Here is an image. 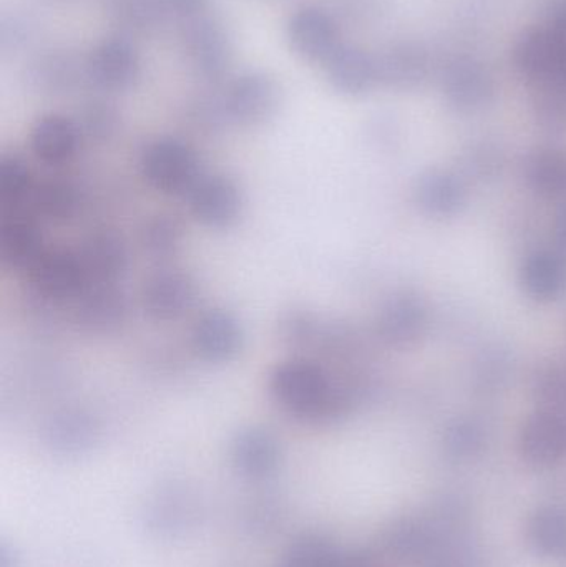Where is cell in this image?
Returning a JSON list of instances; mask_svg holds the SVG:
<instances>
[{
  "label": "cell",
  "mask_w": 566,
  "mask_h": 567,
  "mask_svg": "<svg viewBox=\"0 0 566 567\" xmlns=\"http://www.w3.org/2000/svg\"><path fill=\"white\" fill-rule=\"evenodd\" d=\"M269 392L282 412L305 425H331L352 409L344 383L309 359L279 363L269 377Z\"/></svg>",
  "instance_id": "1"
},
{
  "label": "cell",
  "mask_w": 566,
  "mask_h": 567,
  "mask_svg": "<svg viewBox=\"0 0 566 567\" xmlns=\"http://www.w3.org/2000/svg\"><path fill=\"white\" fill-rule=\"evenodd\" d=\"M471 512L459 496H441L419 515L394 519L382 535L385 553L404 565L425 566L465 542Z\"/></svg>",
  "instance_id": "2"
},
{
  "label": "cell",
  "mask_w": 566,
  "mask_h": 567,
  "mask_svg": "<svg viewBox=\"0 0 566 567\" xmlns=\"http://www.w3.org/2000/svg\"><path fill=\"white\" fill-rule=\"evenodd\" d=\"M226 125L255 128L276 115L281 102L278 82L263 70L239 73L218 95Z\"/></svg>",
  "instance_id": "3"
},
{
  "label": "cell",
  "mask_w": 566,
  "mask_h": 567,
  "mask_svg": "<svg viewBox=\"0 0 566 567\" xmlns=\"http://www.w3.org/2000/svg\"><path fill=\"white\" fill-rule=\"evenodd\" d=\"M143 178L163 195H183L203 175L198 155L188 143L178 138H158L140 156Z\"/></svg>",
  "instance_id": "4"
},
{
  "label": "cell",
  "mask_w": 566,
  "mask_h": 567,
  "mask_svg": "<svg viewBox=\"0 0 566 567\" xmlns=\"http://www.w3.org/2000/svg\"><path fill=\"white\" fill-rule=\"evenodd\" d=\"M186 59L205 82L225 79L233 62V40L228 27L218 17H193L183 35Z\"/></svg>",
  "instance_id": "5"
},
{
  "label": "cell",
  "mask_w": 566,
  "mask_h": 567,
  "mask_svg": "<svg viewBox=\"0 0 566 567\" xmlns=\"http://www.w3.org/2000/svg\"><path fill=\"white\" fill-rule=\"evenodd\" d=\"M25 272L32 292L49 302L76 300L89 287L79 255L72 249L47 248Z\"/></svg>",
  "instance_id": "6"
},
{
  "label": "cell",
  "mask_w": 566,
  "mask_h": 567,
  "mask_svg": "<svg viewBox=\"0 0 566 567\" xmlns=\"http://www.w3.org/2000/svg\"><path fill=\"white\" fill-rule=\"evenodd\" d=\"M185 198L193 218L205 228L223 231L241 218V189L235 179L222 173H203Z\"/></svg>",
  "instance_id": "7"
},
{
  "label": "cell",
  "mask_w": 566,
  "mask_h": 567,
  "mask_svg": "<svg viewBox=\"0 0 566 567\" xmlns=\"http://www.w3.org/2000/svg\"><path fill=\"white\" fill-rule=\"evenodd\" d=\"M142 73L138 50L125 37L102 40L90 53L85 75L102 92H125Z\"/></svg>",
  "instance_id": "8"
},
{
  "label": "cell",
  "mask_w": 566,
  "mask_h": 567,
  "mask_svg": "<svg viewBox=\"0 0 566 567\" xmlns=\"http://www.w3.org/2000/svg\"><path fill=\"white\" fill-rule=\"evenodd\" d=\"M286 39L295 55L309 63H325L339 42V27L331 13L321 7L296 9L286 23Z\"/></svg>",
  "instance_id": "9"
},
{
  "label": "cell",
  "mask_w": 566,
  "mask_h": 567,
  "mask_svg": "<svg viewBox=\"0 0 566 567\" xmlns=\"http://www.w3.org/2000/svg\"><path fill=\"white\" fill-rule=\"evenodd\" d=\"M196 299L195 278L182 269H162L150 276L142 289L143 310L158 322L182 319L193 309Z\"/></svg>",
  "instance_id": "10"
},
{
  "label": "cell",
  "mask_w": 566,
  "mask_h": 567,
  "mask_svg": "<svg viewBox=\"0 0 566 567\" xmlns=\"http://www.w3.org/2000/svg\"><path fill=\"white\" fill-rule=\"evenodd\" d=\"M233 470L253 483L266 482L278 473L282 463V446L278 436L265 426L239 430L229 446Z\"/></svg>",
  "instance_id": "11"
},
{
  "label": "cell",
  "mask_w": 566,
  "mask_h": 567,
  "mask_svg": "<svg viewBox=\"0 0 566 567\" xmlns=\"http://www.w3.org/2000/svg\"><path fill=\"white\" fill-rule=\"evenodd\" d=\"M441 83L445 102L455 112H478L494 99L495 85L491 72L472 56L451 60L442 72Z\"/></svg>",
  "instance_id": "12"
},
{
  "label": "cell",
  "mask_w": 566,
  "mask_h": 567,
  "mask_svg": "<svg viewBox=\"0 0 566 567\" xmlns=\"http://www.w3.org/2000/svg\"><path fill=\"white\" fill-rule=\"evenodd\" d=\"M192 346L196 355L208 363H228L245 346L241 323L228 310L209 309L193 323Z\"/></svg>",
  "instance_id": "13"
},
{
  "label": "cell",
  "mask_w": 566,
  "mask_h": 567,
  "mask_svg": "<svg viewBox=\"0 0 566 567\" xmlns=\"http://www.w3.org/2000/svg\"><path fill=\"white\" fill-rule=\"evenodd\" d=\"M40 219L29 208L0 212V258L25 272L45 252Z\"/></svg>",
  "instance_id": "14"
},
{
  "label": "cell",
  "mask_w": 566,
  "mask_h": 567,
  "mask_svg": "<svg viewBox=\"0 0 566 567\" xmlns=\"http://www.w3.org/2000/svg\"><path fill=\"white\" fill-rule=\"evenodd\" d=\"M522 456L531 465L550 466L566 458V416L538 410L525 420L518 439Z\"/></svg>",
  "instance_id": "15"
},
{
  "label": "cell",
  "mask_w": 566,
  "mask_h": 567,
  "mask_svg": "<svg viewBox=\"0 0 566 567\" xmlns=\"http://www.w3.org/2000/svg\"><path fill=\"white\" fill-rule=\"evenodd\" d=\"M566 52V42L547 27H534L518 37L514 47V63L518 72L534 83L557 76Z\"/></svg>",
  "instance_id": "16"
},
{
  "label": "cell",
  "mask_w": 566,
  "mask_h": 567,
  "mask_svg": "<svg viewBox=\"0 0 566 567\" xmlns=\"http://www.w3.org/2000/svg\"><path fill=\"white\" fill-rule=\"evenodd\" d=\"M378 62L379 83L395 92H411L419 89L431 73V55L422 43L412 40L392 43Z\"/></svg>",
  "instance_id": "17"
},
{
  "label": "cell",
  "mask_w": 566,
  "mask_h": 567,
  "mask_svg": "<svg viewBox=\"0 0 566 567\" xmlns=\"http://www.w3.org/2000/svg\"><path fill=\"white\" fill-rule=\"evenodd\" d=\"M82 132L75 120L59 113L40 116L30 130V150L47 166L69 165L82 145Z\"/></svg>",
  "instance_id": "18"
},
{
  "label": "cell",
  "mask_w": 566,
  "mask_h": 567,
  "mask_svg": "<svg viewBox=\"0 0 566 567\" xmlns=\"http://www.w3.org/2000/svg\"><path fill=\"white\" fill-rule=\"evenodd\" d=\"M322 65L329 85L344 96L368 95L379 83L378 62L359 47L341 43Z\"/></svg>",
  "instance_id": "19"
},
{
  "label": "cell",
  "mask_w": 566,
  "mask_h": 567,
  "mask_svg": "<svg viewBox=\"0 0 566 567\" xmlns=\"http://www.w3.org/2000/svg\"><path fill=\"white\" fill-rule=\"evenodd\" d=\"M99 439V423L83 410H63L53 415L43 429L47 449L62 458H79L92 452Z\"/></svg>",
  "instance_id": "20"
},
{
  "label": "cell",
  "mask_w": 566,
  "mask_h": 567,
  "mask_svg": "<svg viewBox=\"0 0 566 567\" xmlns=\"http://www.w3.org/2000/svg\"><path fill=\"white\" fill-rule=\"evenodd\" d=\"M90 284H116L128 269V249L122 236L95 231L76 249Z\"/></svg>",
  "instance_id": "21"
},
{
  "label": "cell",
  "mask_w": 566,
  "mask_h": 567,
  "mask_svg": "<svg viewBox=\"0 0 566 567\" xmlns=\"http://www.w3.org/2000/svg\"><path fill=\"white\" fill-rule=\"evenodd\" d=\"M75 317L86 332L110 333L126 319V297L115 284H90L75 300Z\"/></svg>",
  "instance_id": "22"
},
{
  "label": "cell",
  "mask_w": 566,
  "mask_h": 567,
  "mask_svg": "<svg viewBox=\"0 0 566 567\" xmlns=\"http://www.w3.org/2000/svg\"><path fill=\"white\" fill-rule=\"evenodd\" d=\"M428 329V310L411 296L389 300L378 317V333L388 346L408 349L415 346Z\"/></svg>",
  "instance_id": "23"
},
{
  "label": "cell",
  "mask_w": 566,
  "mask_h": 567,
  "mask_svg": "<svg viewBox=\"0 0 566 567\" xmlns=\"http://www.w3.org/2000/svg\"><path fill=\"white\" fill-rule=\"evenodd\" d=\"M525 292L538 302H552L566 292V255L538 251L525 259L521 271Z\"/></svg>",
  "instance_id": "24"
},
{
  "label": "cell",
  "mask_w": 566,
  "mask_h": 567,
  "mask_svg": "<svg viewBox=\"0 0 566 567\" xmlns=\"http://www.w3.org/2000/svg\"><path fill=\"white\" fill-rule=\"evenodd\" d=\"M464 185L457 176L445 172H431L419 179L415 186V202L422 212L435 218H449L464 208Z\"/></svg>",
  "instance_id": "25"
},
{
  "label": "cell",
  "mask_w": 566,
  "mask_h": 567,
  "mask_svg": "<svg viewBox=\"0 0 566 567\" xmlns=\"http://www.w3.org/2000/svg\"><path fill=\"white\" fill-rule=\"evenodd\" d=\"M525 538L535 555L562 558L566 555V508L560 505L538 506L525 525Z\"/></svg>",
  "instance_id": "26"
},
{
  "label": "cell",
  "mask_w": 566,
  "mask_h": 567,
  "mask_svg": "<svg viewBox=\"0 0 566 567\" xmlns=\"http://www.w3.org/2000/svg\"><path fill=\"white\" fill-rule=\"evenodd\" d=\"M80 208L79 189L62 178L43 179L37 183L30 198L29 209L43 221L66 223Z\"/></svg>",
  "instance_id": "27"
},
{
  "label": "cell",
  "mask_w": 566,
  "mask_h": 567,
  "mask_svg": "<svg viewBox=\"0 0 566 567\" xmlns=\"http://www.w3.org/2000/svg\"><path fill=\"white\" fill-rule=\"evenodd\" d=\"M344 553L328 536L305 533L282 549L278 567H341Z\"/></svg>",
  "instance_id": "28"
},
{
  "label": "cell",
  "mask_w": 566,
  "mask_h": 567,
  "mask_svg": "<svg viewBox=\"0 0 566 567\" xmlns=\"http://www.w3.org/2000/svg\"><path fill=\"white\" fill-rule=\"evenodd\" d=\"M196 518L195 503L192 496L178 495V493H166L155 496L145 513L146 526L150 532L158 536L178 535L193 525Z\"/></svg>",
  "instance_id": "29"
},
{
  "label": "cell",
  "mask_w": 566,
  "mask_h": 567,
  "mask_svg": "<svg viewBox=\"0 0 566 567\" xmlns=\"http://www.w3.org/2000/svg\"><path fill=\"white\" fill-rule=\"evenodd\" d=\"M528 185L544 198H558L566 193V155L560 150H537L525 166Z\"/></svg>",
  "instance_id": "30"
},
{
  "label": "cell",
  "mask_w": 566,
  "mask_h": 567,
  "mask_svg": "<svg viewBox=\"0 0 566 567\" xmlns=\"http://www.w3.org/2000/svg\"><path fill=\"white\" fill-rule=\"evenodd\" d=\"M35 186L29 165L20 156L0 158V212L29 208Z\"/></svg>",
  "instance_id": "31"
},
{
  "label": "cell",
  "mask_w": 566,
  "mask_h": 567,
  "mask_svg": "<svg viewBox=\"0 0 566 567\" xmlns=\"http://www.w3.org/2000/svg\"><path fill=\"white\" fill-rule=\"evenodd\" d=\"M76 62L65 53H47L39 56L29 70L30 80L43 92L59 93L69 90L76 80Z\"/></svg>",
  "instance_id": "32"
},
{
  "label": "cell",
  "mask_w": 566,
  "mask_h": 567,
  "mask_svg": "<svg viewBox=\"0 0 566 567\" xmlns=\"http://www.w3.org/2000/svg\"><path fill=\"white\" fill-rule=\"evenodd\" d=\"M532 109L538 125L554 132L566 130V85L552 79L535 83Z\"/></svg>",
  "instance_id": "33"
},
{
  "label": "cell",
  "mask_w": 566,
  "mask_h": 567,
  "mask_svg": "<svg viewBox=\"0 0 566 567\" xmlns=\"http://www.w3.org/2000/svg\"><path fill=\"white\" fill-rule=\"evenodd\" d=\"M185 229L175 216L159 215L150 219L143 229L146 252L156 259L172 258L182 248Z\"/></svg>",
  "instance_id": "34"
},
{
  "label": "cell",
  "mask_w": 566,
  "mask_h": 567,
  "mask_svg": "<svg viewBox=\"0 0 566 567\" xmlns=\"http://www.w3.org/2000/svg\"><path fill=\"white\" fill-rule=\"evenodd\" d=\"M75 122L85 138L92 142H106L119 130V110L105 100H90L83 103Z\"/></svg>",
  "instance_id": "35"
},
{
  "label": "cell",
  "mask_w": 566,
  "mask_h": 567,
  "mask_svg": "<svg viewBox=\"0 0 566 567\" xmlns=\"http://www.w3.org/2000/svg\"><path fill=\"white\" fill-rule=\"evenodd\" d=\"M485 446V432L474 420H457L447 426L444 450L449 458L467 462L481 455Z\"/></svg>",
  "instance_id": "36"
},
{
  "label": "cell",
  "mask_w": 566,
  "mask_h": 567,
  "mask_svg": "<svg viewBox=\"0 0 566 567\" xmlns=\"http://www.w3.org/2000/svg\"><path fill=\"white\" fill-rule=\"evenodd\" d=\"M110 16L130 30H148L165 17L159 0H105Z\"/></svg>",
  "instance_id": "37"
},
{
  "label": "cell",
  "mask_w": 566,
  "mask_h": 567,
  "mask_svg": "<svg viewBox=\"0 0 566 567\" xmlns=\"http://www.w3.org/2000/svg\"><path fill=\"white\" fill-rule=\"evenodd\" d=\"M566 375L560 372H550L538 380V399L545 403L544 410L564 413L566 406Z\"/></svg>",
  "instance_id": "38"
},
{
  "label": "cell",
  "mask_w": 566,
  "mask_h": 567,
  "mask_svg": "<svg viewBox=\"0 0 566 567\" xmlns=\"http://www.w3.org/2000/svg\"><path fill=\"white\" fill-rule=\"evenodd\" d=\"M424 567H478V561L474 549L469 548L467 543L464 542L452 546Z\"/></svg>",
  "instance_id": "39"
},
{
  "label": "cell",
  "mask_w": 566,
  "mask_h": 567,
  "mask_svg": "<svg viewBox=\"0 0 566 567\" xmlns=\"http://www.w3.org/2000/svg\"><path fill=\"white\" fill-rule=\"evenodd\" d=\"M209 0H159L165 16L193 17L202 16L205 7L208 6Z\"/></svg>",
  "instance_id": "40"
},
{
  "label": "cell",
  "mask_w": 566,
  "mask_h": 567,
  "mask_svg": "<svg viewBox=\"0 0 566 567\" xmlns=\"http://www.w3.org/2000/svg\"><path fill=\"white\" fill-rule=\"evenodd\" d=\"M545 27L566 42V0H550L545 12Z\"/></svg>",
  "instance_id": "41"
},
{
  "label": "cell",
  "mask_w": 566,
  "mask_h": 567,
  "mask_svg": "<svg viewBox=\"0 0 566 567\" xmlns=\"http://www.w3.org/2000/svg\"><path fill=\"white\" fill-rule=\"evenodd\" d=\"M341 567H382L378 556L364 549H346Z\"/></svg>",
  "instance_id": "42"
},
{
  "label": "cell",
  "mask_w": 566,
  "mask_h": 567,
  "mask_svg": "<svg viewBox=\"0 0 566 567\" xmlns=\"http://www.w3.org/2000/svg\"><path fill=\"white\" fill-rule=\"evenodd\" d=\"M555 239H557L562 252L566 255V205L562 206L560 212L557 213V219H555Z\"/></svg>",
  "instance_id": "43"
},
{
  "label": "cell",
  "mask_w": 566,
  "mask_h": 567,
  "mask_svg": "<svg viewBox=\"0 0 566 567\" xmlns=\"http://www.w3.org/2000/svg\"><path fill=\"white\" fill-rule=\"evenodd\" d=\"M0 567H20L19 553L7 543H2L0 546Z\"/></svg>",
  "instance_id": "44"
},
{
  "label": "cell",
  "mask_w": 566,
  "mask_h": 567,
  "mask_svg": "<svg viewBox=\"0 0 566 567\" xmlns=\"http://www.w3.org/2000/svg\"><path fill=\"white\" fill-rule=\"evenodd\" d=\"M555 79L560 80V82H564L566 85V52L564 56V62H562L560 70H558L557 76Z\"/></svg>",
  "instance_id": "45"
}]
</instances>
